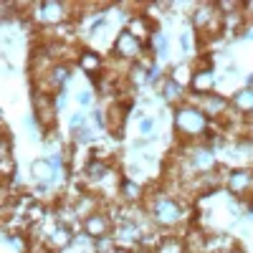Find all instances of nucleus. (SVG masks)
Returning a JSON list of instances; mask_svg holds the SVG:
<instances>
[{"label":"nucleus","mask_w":253,"mask_h":253,"mask_svg":"<svg viewBox=\"0 0 253 253\" xmlns=\"http://www.w3.org/2000/svg\"><path fill=\"white\" fill-rule=\"evenodd\" d=\"M160 94L170 104H182V84H177L172 76H165V81L160 84Z\"/></svg>","instance_id":"a211bd4d"},{"label":"nucleus","mask_w":253,"mask_h":253,"mask_svg":"<svg viewBox=\"0 0 253 253\" xmlns=\"http://www.w3.org/2000/svg\"><path fill=\"white\" fill-rule=\"evenodd\" d=\"M142 238H144V233H142V228L137 225V220L122 223V225L114 230V241H117V246H122V248L142 246Z\"/></svg>","instance_id":"f8f14e48"},{"label":"nucleus","mask_w":253,"mask_h":253,"mask_svg":"<svg viewBox=\"0 0 253 253\" xmlns=\"http://www.w3.org/2000/svg\"><path fill=\"white\" fill-rule=\"evenodd\" d=\"M155 253H187V248H185V243L177 241V238H165Z\"/></svg>","instance_id":"4be33fe9"},{"label":"nucleus","mask_w":253,"mask_h":253,"mask_svg":"<svg viewBox=\"0 0 253 253\" xmlns=\"http://www.w3.org/2000/svg\"><path fill=\"white\" fill-rule=\"evenodd\" d=\"M230 107H233V112L243 119L253 117V89L251 86H243L238 91H233V96H230Z\"/></svg>","instance_id":"2eb2a0df"},{"label":"nucleus","mask_w":253,"mask_h":253,"mask_svg":"<svg viewBox=\"0 0 253 253\" xmlns=\"http://www.w3.org/2000/svg\"><path fill=\"white\" fill-rule=\"evenodd\" d=\"M86 126H89V119H86V114H81V112H76V114L69 119L71 134H76V132H81V129H86Z\"/></svg>","instance_id":"b1692460"},{"label":"nucleus","mask_w":253,"mask_h":253,"mask_svg":"<svg viewBox=\"0 0 253 253\" xmlns=\"http://www.w3.org/2000/svg\"><path fill=\"white\" fill-rule=\"evenodd\" d=\"M0 175H3V182H5V185L18 175V167H15V162H13V152H10L8 132L3 134V142H0Z\"/></svg>","instance_id":"4468645a"},{"label":"nucleus","mask_w":253,"mask_h":253,"mask_svg":"<svg viewBox=\"0 0 253 253\" xmlns=\"http://www.w3.org/2000/svg\"><path fill=\"white\" fill-rule=\"evenodd\" d=\"M114 56L117 58H122V61H134V58H139V53H142V48H144V43L137 38V36H132L129 31H119L117 33V38H114Z\"/></svg>","instance_id":"39448f33"},{"label":"nucleus","mask_w":253,"mask_h":253,"mask_svg":"<svg viewBox=\"0 0 253 253\" xmlns=\"http://www.w3.org/2000/svg\"><path fill=\"white\" fill-rule=\"evenodd\" d=\"M147 79H150V84L165 81V79H162V69L157 66V63H150V66H147Z\"/></svg>","instance_id":"bb28decb"},{"label":"nucleus","mask_w":253,"mask_h":253,"mask_svg":"<svg viewBox=\"0 0 253 253\" xmlns=\"http://www.w3.org/2000/svg\"><path fill=\"white\" fill-rule=\"evenodd\" d=\"M119 195H122L126 203H139V200H142V187L137 185V180L124 177V180L119 182Z\"/></svg>","instance_id":"6ab92c4d"},{"label":"nucleus","mask_w":253,"mask_h":253,"mask_svg":"<svg viewBox=\"0 0 253 253\" xmlns=\"http://www.w3.org/2000/svg\"><path fill=\"white\" fill-rule=\"evenodd\" d=\"M48 251H66L71 243H74V230L66 225V223H56V228H51L48 233Z\"/></svg>","instance_id":"ddd939ff"},{"label":"nucleus","mask_w":253,"mask_h":253,"mask_svg":"<svg viewBox=\"0 0 253 253\" xmlns=\"http://www.w3.org/2000/svg\"><path fill=\"white\" fill-rule=\"evenodd\" d=\"M91 96H94V94H91L89 89H81V91L76 94V99H79L81 107H89V104H91Z\"/></svg>","instance_id":"cd10ccee"},{"label":"nucleus","mask_w":253,"mask_h":253,"mask_svg":"<svg viewBox=\"0 0 253 253\" xmlns=\"http://www.w3.org/2000/svg\"><path fill=\"white\" fill-rule=\"evenodd\" d=\"M150 48H152V53H155V56L165 58V56H167V51H170V41H167V36H165L162 31H155V33H152V38H150Z\"/></svg>","instance_id":"412c9836"},{"label":"nucleus","mask_w":253,"mask_h":253,"mask_svg":"<svg viewBox=\"0 0 253 253\" xmlns=\"http://www.w3.org/2000/svg\"><path fill=\"white\" fill-rule=\"evenodd\" d=\"M129 81L134 84V86H144V84H150V79H147V69L142 66V63H137V66L129 69Z\"/></svg>","instance_id":"5701e85b"},{"label":"nucleus","mask_w":253,"mask_h":253,"mask_svg":"<svg viewBox=\"0 0 253 253\" xmlns=\"http://www.w3.org/2000/svg\"><path fill=\"white\" fill-rule=\"evenodd\" d=\"M225 190L230 195H248L251 190H253V172L251 170H230L225 175Z\"/></svg>","instance_id":"9d476101"},{"label":"nucleus","mask_w":253,"mask_h":253,"mask_svg":"<svg viewBox=\"0 0 253 253\" xmlns=\"http://www.w3.org/2000/svg\"><path fill=\"white\" fill-rule=\"evenodd\" d=\"M117 248V241L112 238V236H107V238H96L94 241V251L96 253H112Z\"/></svg>","instance_id":"393cba45"},{"label":"nucleus","mask_w":253,"mask_h":253,"mask_svg":"<svg viewBox=\"0 0 253 253\" xmlns=\"http://www.w3.org/2000/svg\"><path fill=\"white\" fill-rule=\"evenodd\" d=\"M180 41H182V48H185V51L193 48V33H182V38H180Z\"/></svg>","instance_id":"c85d7f7f"},{"label":"nucleus","mask_w":253,"mask_h":253,"mask_svg":"<svg viewBox=\"0 0 253 253\" xmlns=\"http://www.w3.org/2000/svg\"><path fill=\"white\" fill-rule=\"evenodd\" d=\"M215 69H213V58H203L198 61V69L193 71V79H190V91L198 94V96H208V94H215Z\"/></svg>","instance_id":"7ed1b4c3"},{"label":"nucleus","mask_w":253,"mask_h":253,"mask_svg":"<svg viewBox=\"0 0 253 253\" xmlns=\"http://www.w3.org/2000/svg\"><path fill=\"white\" fill-rule=\"evenodd\" d=\"M187 165H190V170H195L198 175H208V172H213L218 170V160L215 155L208 150V147H190V157H187Z\"/></svg>","instance_id":"0eeeda50"},{"label":"nucleus","mask_w":253,"mask_h":253,"mask_svg":"<svg viewBox=\"0 0 253 253\" xmlns=\"http://www.w3.org/2000/svg\"><path fill=\"white\" fill-rule=\"evenodd\" d=\"M155 126H157V119H155V117H144V119H139V132H142L144 139H150V137H152Z\"/></svg>","instance_id":"a878e982"},{"label":"nucleus","mask_w":253,"mask_h":253,"mask_svg":"<svg viewBox=\"0 0 253 253\" xmlns=\"http://www.w3.org/2000/svg\"><path fill=\"white\" fill-rule=\"evenodd\" d=\"M126 31H129L132 36H137L142 43H144L147 38H152V33H155L152 20L147 18V15H132V18H129V23H126Z\"/></svg>","instance_id":"dca6fc26"},{"label":"nucleus","mask_w":253,"mask_h":253,"mask_svg":"<svg viewBox=\"0 0 253 253\" xmlns=\"http://www.w3.org/2000/svg\"><path fill=\"white\" fill-rule=\"evenodd\" d=\"M84 233H86L89 238H107L112 236V218L107 213H91L89 218H84Z\"/></svg>","instance_id":"9b49d317"},{"label":"nucleus","mask_w":253,"mask_h":253,"mask_svg":"<svg viewBox=\"0 0 253 253\" xmlns=\"http://www.w3.org/2000/svg\"><path fill=\"white\" fill-rule=\"evenodd\" d=\"M112 253H132V251H129V248H122V246H117Z\"/></svg>","instance_id":"c756f323"},{"label":"nucleus","mask_w":253,"mask_h":253,"mask_svg":"<svg viewBox=\"0 0 253 253\" xmlns=\"http://www.w3.org/2000/svg\"><path fill=\"white\" fill-rule=\"evenodd\" d=\"M79 66H81V71H86V74H91V76L96 79V76H101V66H104V61H101V56H99L96 51L84 48V51L79 53Z\"/></svg>","instance_id":"f3484780"},{"label":"nucleus","mask_w":253,"mask_h":253,"mask_svg":"<svg viewBox=\"0 0 253 253\" xmlns=\"http://www.w3.org/2000/svg\"><path fill=\"white\" fill-rule=\"evenodd\" d=\"M84 175H86V180H89V182L101 185V182H107V180H109L114 172H112V165H109V160L94 152V155L89 157L86 167H84Z\"/></svg>","instance_id":"1a4fd4ad"},{"label":"nucleus","mask_w":253,"mask_h":253,"mask_svg":"<svg viewBox=\"0 0 253 253\" xmlns=\"http://www.w3.org/2000/svg\"><path fill=\"white\" fill-rule=\"evenodd\" d=\"M172 122H175V132L180 139L193 142V139H203L210 134V119L205 117V112L198 104H177L172 112Z\"/></svg>","instance_id":"f257e3e1"},{"label":"nucleus","mask_w":253,"mask_h":253,"mask_svg":"<svg viewBox=\"0 0 253 253\" xmlns=\"http://www.w3.org/2000/svg\"><path fill=\"white\" fill-rule=\"evenodd\" d=\"M218 253H241V251H236V248H225V251H218Z\"/></svg>","instance_id":"7c9ffc66"},{"label":"nucleus","mask_w":253,"mask_h":253,"mask_svg":"<svg viewBox=\"0 0 253 253\" xmlns=\"http://www.w3.org/2000/svg\"><path fill=\"white\" fill-rule=\"evenodd\" d=\"M147 213H150L155 225L172 228L182 220V205L170 195H155V198H150V203H147Z\"/></svg>","instance_id":"f03ea898"},{"label":"nucleus","mask_w":253,"mask_h":253,"mask_svg":"<svg viewBox=\"0 0 253 253\" xmlns=\"http://www.w3.org/2000/svg\"><path fill=\"white\" fill-rule=\"evenodd\" d=\"M36 18L46 26H58L69 18V5L66 3H53V0H46V3H38L36 8Z\"/></svg>","instance_id":"6e6552de"},{"label":"nucleus","mask_w":253,"mask_h":253,"mask_svg":"<svg viewBox=\"0 0 253 253\" xmlns=\"http://www.w3.org/2000/svg\"><path fill=\"white\" fill-rule=\"evenodd\" d=\"M198 107L205 112V117L213 122V119H225L233 107H230V99L223 96V94H208V96H200L198 99Z\"/></svg>","instance_id":"423d86ee"},{"label":"nucleus","mask_w":253,"mask_h":253,"mask_svg":"<svg viewBox=\"0 0 253 253\" xmlns=\"http://www.w3.org/2000/svg\"><path fill=\"white\" fill-rule=\"evenodd\" d=\"M33 109H36V122L43 126V129H53L56 126V99L51 94H43V91H36L33 94Z\"/></svg>","instance_id":"20e7f679"},{"label":"nucleus","mask_w":253,"mask_h":253,"mask_svg":"<svg viewBox=\"0 0 253 253\" xmlns=\"http://www.w3.org/2000/svg\"><path fill=\"white\" fill-rule=\"evenodd\" d=\"M53 165L48 162V160H36L33 165H31V175H33V180H38V182H48V180H53Z\"/></svg>","instance_id":"aec40b11"}]
</instances>
